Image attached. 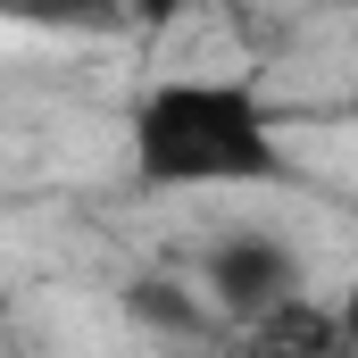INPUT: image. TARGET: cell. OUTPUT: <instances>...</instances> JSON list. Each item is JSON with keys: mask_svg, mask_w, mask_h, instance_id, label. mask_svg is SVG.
<instances>
[{"mask_svg": "<svg viewBox=\"0 0 358 358\" xmlns=\"http://www.w3.org/2000/svg\"><path fill=\"white\" fill-rule=\"evenodd\" d=\"M317 8H358V0H317Z\"/></svg>", "mask_w": 358, "mask_h": 358, "instance_id": "obj_7", "label": "cell"}, {"mask_svg": "<svg viewBox=\"0 0 358 358\" xmlns=\"http://www.w3.org/2000/svg\"><path fill=\"white\" fill-rule=\"evenodd\" d=\"M250 342L259 350H350L342 342V317L334 308H308V292H292V300H275L267 317H250Z\"/></svg>", "mask_w": 358, "mask_h": 358, "instance_id": "obj_3", "label": "cell"}, {"mask_svg": "<svg viewBox=\"0 0 358 358\" xmlns=\"http://www.w3.org/2000/svg\"><path fill=\"white\" fill-rule=\"evenodd\" d=\"M134 176L159 192H225V183H275L283 134L267 100L234 76H176L134 100Z\"/></svg>", "mask_w": 358, "mask_h": 358, "instance_id": "obj_1", "label": "cell"}, {"mask_svg": "<svg viewBox=\"0 0 358 358\" xmlns=\"http://www.w3.org/2000/svg\"><path fill=\"white\" fill-rule=\"evenodd\" d=\"M192 0H125V25H176Z\"/></svg>", "mask_w": 358, "mask_h": 358, "instance_id": "obj_6", "label": "cell"}, {"mask_svg": "<svg viewBox=\"0 0 358 358\" xmlns=\"http://www.w3.org/2000/svg\"><path fill=\"white\" fill-rule=\"evenodd\" d=\"M125 317H134V325H150V334H167V342H200V334H208L200 292H183V283H167V275L125 283Z\"/></svg>", "mask_w": 358, "mask_h": 358, "instance_id": "obj_4", "label": "cell"}, {"mask_svg": "<svg viewBox=\"0 0 358 358\" xmlns=\"http://www.w3.org/2000/svg\"><path fill=\"white\" fill-rule=\"evenodd\" d=\"M34 25H84V34H108L125 25V0H17Z\"/></svg>", "mask_w": 358, "mask_h": 358, "instance_id": "obj_5", "label": "cell"}, {"mask_svg": "<svg viewBox=\"0 0 358 358\" xmlns=\"http://www.w3.org/2000/svg\"><path fill=\"white\" fill-rule=\"evenodd\" d=\"M200 283H208V300L225 308V317H267L275 300H292V292H308L300 283V259H292V242H275V234H217L208 242V259H200Z\"/></svg>", "mask_w": 358, "mask_h": 358, "instance_id": "obj_2", "label": "cell"}]
</instances>
